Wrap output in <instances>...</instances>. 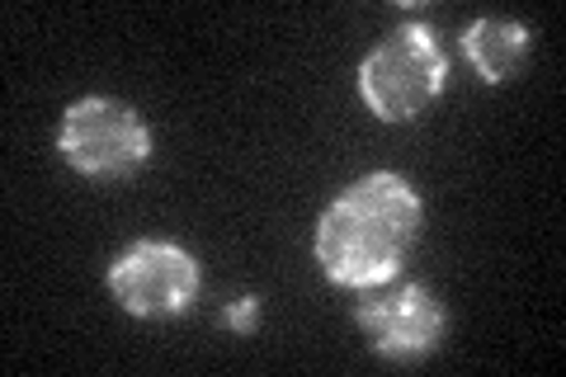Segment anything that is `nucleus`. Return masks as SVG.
Returning <instances> with one entry per match:
<instances>
[{
    "mask_svg": "<svg viewBox=\"0 0 566 377\" xmlns=\"http://www.w3.org/2000/svg\"><path fill=\"white\" fill-rule=\"evenodd\" d=\"M420 231V199L397 175H368L316 227V260L345 289H378L401 269Z\"/></svg>",
    "mask_w": 566,
    "mask_h": 377,
    "instance_id": "nucleus-1",
    "label": "nucleus"
},
{
    "mask_svg": "<svg viewBox=\"0 0 566 377\" xmlns=\"http://www.w3.org/2000/svg\"><path fill=\"white\" fill-rule=\"evenodd\" d=\"M359 90L368 109L387 123L416 118L439 90H444V52L430 39V29H397L359 71Z\"/></svg>",
    "mask_w": 566,
    "mask_h": 377,
    "instance_id": "nucleus-2",
    "label": "nucleus"
},
{
    "mask_svg": "<svg viewBox=\"0 0 566 377\" xmlns=\"http://www.w3.org/2000/svg\"><path fill=\"white\" fill-rule=\"evenodd\" d=\"M62 151L76 170L118 179L133 175L151 151V133L128 104L118 100H81L62 123Z\"/></svg>",
    "mask_w": 566,
    "mask_h": 377,
    "instance_id": "nucleus-3",
    "label": "nucleus"
},
{
    "mask_svg": "<svg viewBox=\"0 0 566 377\" xmlns=\"http://www.w3.org/2000/svg\"><path fill=\"white\" fill-rule=\"evenodd\" d=\"M109 289L133 316H175L199 297V264L170 241H137L114 260Z\"/></svg>",
    "mask_w": 566,
    "mask_h": 377,
    "instance_id": "nucleus-4",
    "label": "nucleus"
},
{
    "mask_svg": "<svg viewBox=\"0 0 566 377\" xmlns=\"http://www.w3.org/2000/svg\"><path fill=\"white\" fill-rule=\"evenodd\" d=\"M359 326L374 339V349L387 358H416L424 349L439 345L444 335V312L439 302L420 289V283H406V289H359Z\"/></svg>",
    "mask_w": 566,
    "mask_h": 377,
    "instance_id": "nucleus-5",
    "label": "nucleus"
},
{
    "mask_svg": "<svg viewBox=\"0 0 566 377\" xmlns=\"http://www.w3.org/2000/svg\"><path fill=\"white\" fill-rule=\"evenodd\" d=\"M463 48L472 66L482 71V81H505L515 76L524 52H528V29L515 24V20H495V14H486V20H476L468 33H463Z\"/></svg>",
    "mask_w": 566,
    "mask_h": 377,
    "instance_id": "nucleus-6",
    "label": "nucleus"
},
{
    "mask_svg": "<svg viewBox=\"0 0 566 377\" xmlns=\"http://www.w3.org/2000/svg\"><path fill=\"white\" fill-rule=\"evenodd\" d=\"M227 321H232L237 331H251L255 326V297H241L232 312H227Z\"/></svg>",
    "mask_w": 566,
    "mask_h": 377,
    "instance_id": "nucleus-7",
    "label": "nucleus"
}]
</instances>
